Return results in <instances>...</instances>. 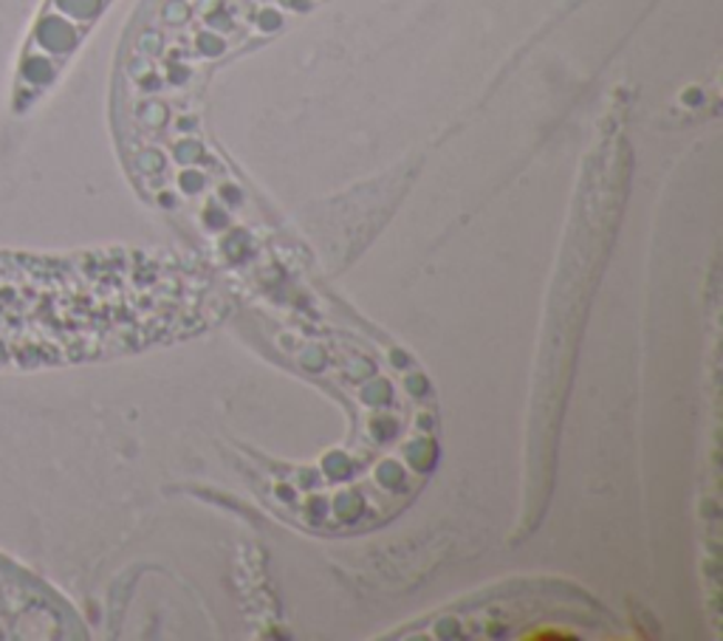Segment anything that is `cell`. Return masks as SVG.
Listing matches in <instances>:
<instances>
[{"instance_id": "1", "label": "cell", "mask_w": 723, "mask_h": 641, "mask_svg": "<svg viewBox=\"0 0 723 641\" xmlns=\"http://www.w3.org/2000/svg\"><path fill=\"white\" fill-rule=\"evenodd\" d=\"M159 266L125 252H0V368L100 359L159 339L173 314L144 283Z\"/></svg>"}, {"instance_id": "2", "label": "cell", "mask_w": 723, "mask_h": 641, "mask_svg": "<svg viewBox=\"0 0 723 641\" xmlns=\"http://www.w3.org/2000/svg\"><path fill=\"white\" fill-rule=\"evenodd\" d=\"M74 622L63 602L38 579L0 560V641L69 639Z\"/></svg>"}, {"instance_id": "5", "label": "cell", "mask_w": 723, "mask_h": 641, "mask_svg": "<svg viewBox=\"0 0 723 641\" xmlns=\"http://www.w3.org/2000/svg\"><path fill=\"white\" fill-rule=\"evenodd\" d=\"M23 74L29 77L32 82H38V85H43V82H49L51 77H54V71H51V63H45V60L34 57V60H29V63H26Z\"/></svg>"}, {"instance_id": "4", "label": "cell", "mask_w": 723, "mask_h": 641, "mask_svg": "<svg viewBox=\"0 0 723 641\" xmlns=\"http://www.w3.org/2000/svg\"><path fill=\"white\" fill-rule=\"evenodd\" d=\"M54 3L63 9L65 14H71V18H77V20L91 18V14L100 9V0H54Z\"/></svg>"}, {"instance_id": "3", "label": "cell", "mask_w": 723, "mask_h": 641, "mask_svg": "<svg viewBox=\"0 0 723 641\" xmlns=\"http://www.w3.org/2000/svg\"><path fill=\"white\" fill-rule=\"evenodd\" d=\"M77 34L65 20L43 18L38 26V43L49 51H69L74 45Z\"/></svg>"}]
</instances>
